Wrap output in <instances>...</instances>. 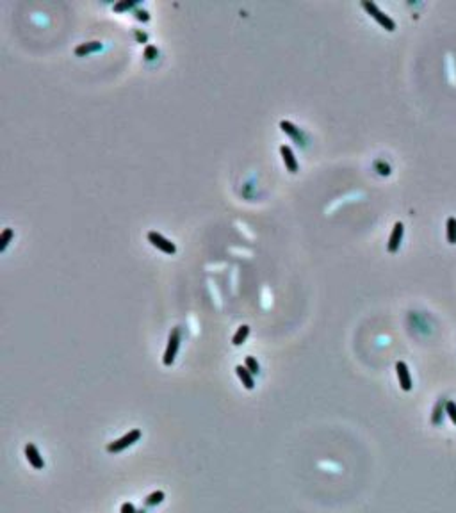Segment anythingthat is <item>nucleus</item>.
Wrapping results in <instances>:
<instances>
[{
    "instance_id": "7ed1b4c3",
    "label": "nucleus",
    "mask_w": 456,
    "mask_h": 513,
    "mask_svg": "<svg viewBox=\"0 0 456 513\" xmlns=\"http://www.w3.org/2000/svg\"><path fill=\"white\" fill-rule=\"evenodd\" d=\"M141 439V429H132V431H129L127 435H123L121 439L114 440V442H111L107 446V451L109 452H120L123 451V449H127L129 446H132L134 442H137V440Z\"/></svg>"
},
{
    "instance_id": "20e7f679",
    "label": "nucleus",
    "mask_w": 456,
    "mask_h": 513,
    "mask_svg": "<svg viewBox=\"0 0 456 513\" xmlns=\"http://www.w3.org/2000/svg\"><path fill=\"white\" fill-rule=\"evenodd\" d=\"M148 241L152 246H155L157 250H161L163 253H166V255H175L177 253V246L169 241V239H166L164 235H161L159 232H148Z\"/></svg>"
},
{
    "instance_id": "9b49d317",
    "label": "nucleus",
    "mask_w": 456,
    "mask_h": 513,
    "mask_svg": "<svg viewBox=\"0 0 456 513\" xmlns=\"http://www.w3.org/2000/svg\"><path fill=\"white\" fill-rule=\"evenodd\" d=\"M235 373H237L239 380L242 382V385L248 388V390H252L253 387H255V380H253V374L248 371L246 367H242V365H237L235 367Z\"/></svg>"
},
{
    "instance_id": "dca6fc26",
    "label": "nucleus",
    "mask_w": 456,
    "mask_h": 513,
    "mask_svg": "<svg viewBox=\"0 0 456 513\" xmlns=\"http://www.w3.org/2000/svg\"><path fill=\"white\" fill-rule=\"evenodd\" d=\"M442 405H444V401H438L437 406H435V412H433L431 422H433L435 426L442 424Z\"/></svg>"
},
{
    "instance_id": "2eb2a0df",
    "label": "nucleus",
    "mask_w": 456,
    "mask_h": 513,
    "mask_svg": "<svg viewBox=\"0 0 456 513\" xmlns=\"http://www.w3.org/2000/svg\"><path fill=\"white\" fill-rule=\"evenodd\" d=\"M163 499H164V492L157 490V492H154V494H150L144 503H146V506H155V504L163 503Z\"/></svg>"
},
{
    "instance_id": "423d86ee",
    "label": "nucleus",
    "mask_w": 456,
    "mask_h": 513,
    "mask_svg": "<svg viewBox=\"0 0 456 513\" xmlns=\"http://www.w3.org/2000/svg\"><path fill=\"white\" fill-rule=\"evenodd\" d=\"M280 155H282V159H284V164L289 173H298V160L294 157V152L291 146L287 145L280 146Z\"/></svg>"
},
{
    "instance_id": "ddd939ff",
    "label": "nucleus",
    "mask_w": 456,
    "mask_h": 513,
    "mask_svg": "<svg viewBox=\"0 0 456 513\" xmlns=\"http://www.w3.org/2000/svg\"><path fill=\"white\" fill-rule=\"evenodd\" d=\"M447 243L456 244V218L455 216H449L447 218Z\"/></svg>"
},
{
    "instance_id": "9d476101",
    "label": "nucleus",
    "mask_w": 456,
    "mask_h": 513,
    "mask_svg": "<svg viewBox=\"0 0 456 513\" xmlns=\"http://www.w3.org/2000/svg\"><path fill=\"white\" fill-rule=\"evenodd\" d=\"M102 48V43L100 41H88V43H80L79 47H75V56L84 57L88 54H93V52L100 50Z\"/></svg>"
},
{
    "instance_id": "6e6552de",
    "label": "nucleus",
    "mask_w": 456,
    "mask_h": 513,
    "mask_svg": "<svg viewBox=\"0 0 456 513\" xmlns=\"http://www.w3.org/2000/svg\"><path fill=\"white\" fill-rule=\"evenodd\" d=\"M25 456H27L29 463H31L34 469H37V471L45 467L43 456L39 454V451H37V448L34 446V444H27V446H25Z\"/></svg>"
},
{
    "instance_id": "a211bd4d",
    "label": "nucleus",
    "mask_w": 456,
    "mask_h": 513,
    "mask_svg": "<svg viewBox=\"0 0 456 513\" xmlns=\"http://www.w3.org/2000/svg\"><path fill=\"white\" fill-rule=\"evenodd\" d=\"M135 4H137L135 0H123V2L114 4V11H116V13H121V11H127V9H130V7H134Z\"/></svg>"
},
{
    "instance_id": "39448f33",
    "label": "nucleus",
    "mask_w": 456,
    "mask_h": 513,
    "mask_svg": "<svg viewBox=\"0 0 456 513\" xmlns=\"http://www.w3.org/2000/svg\"><path fill=\"white\" fill-rule=\"evenodd\" d=\"M403 233H405V226H403L401 221H397V223L394 224V228H392L391 237H389V244H387V250L391 253H396L397 250H399V244L401 241H403Z\"/></svg>"
},
{
    "instance_id": "4468645a",
    "label": "nucleus",
    "mask_w": 456,
    "mask_h": 513,
    "mask_svg": "<svg viewBox=\"0 0 456 513\" xmlns=\"http://www.w3.org/2000/svg\"><path fill=\"white\" fill-rule=\"evenodd\" d=\"M13 230L11 228H5L4 232L0 233V252H4L5 248H7V244L11 243V239H13Z\"/></svg>"
},
{
    "instance_id": "f03ea898",
    "label": "nucleus",
    "mask_w": 456,
    "mask_h": 513,
    "mask_svg": "<svg viewBox=\"0 0 456 513\" xmlns=\"http://www.w3.org/2000/svg\"><path fill=\"white\" fill-rule=\"evenodd\" d=\"M180 328L175 326L171 330L168 337V346H166V351H164V358H163V364L164 365H171L175 362V356L178 353V348H180Z\"/></svg>"
},
{
    "instance_id": "412c9836",
    "label": "nucleus",
    "mask_w": 456,
    "mask_h": 513,
    "mask_svg": "<svg viewBox=\"0 0 456 513\" xmlns=\"http://www.w3.org/2000/svg\"><path fill=\"white\" fill-rule=\"evenodd\" d=\"M135 18H137V20H143V22H148V20H150V14H148V11H135Z\"/></svg>"
},
{
    "instance_id": "6ab92c4d",
    "label": "nucleus",
    "mask_w": 456,
    "mask_h": 513,
    "mask_svg": "<svg viewBox=\"0 0 456 513\" xmlns=\"http://www.w3.org/2000/svg\"><path fill=\"white\" fill-rule=\"evenodd\" d=\"M446 414L449 416V419L453 420V424H456V403L455 401L446 403Z\"/></svg>"
},
{
    "instance_id": "5701e85b",
    "label": "nucleus",
    "mask_w": 456,
    "mask_h": 513,
    "mask_svg": "<svg viewBox=\"0 0 456 513\" xmlns=\"http://www.w3.org/2000/svg\"><path fill=\"white\" fill-rule=\"evenodd\" d=\"M137 513H144V512H143V510H141V512H137Z\"/></svg>"
},
{
    "instance_id": "1a4fd4ad",
    "label": "nucleus",
    "mask_w": 456,
    "mask_h": 513,
    "mask_svg": "<svg viewBox=\"0 0 456 513\" xmlns=\"http://www.w3.org/2000/svg\"><path fill=\"white\" fill-rule=\"evenodd\" d=\"M280 128H282V130H284L285 134H289V135H291V137H293V139L296 141V143H298V145H299V143H301V145H303V143H305V137H303V132L299 130V128H298V127H296V125H294V123L287 122V120H282V122H280Z\"/></svg>"
},
{
    "instance_id": "aec40b11",
    "label": "nucleus",
    "mask_w": 456,
    "mask_h": 513,
    "mask_svg": "<svg viewBox=\"0 0 456 513\" xmlns=\"http://www.w3.org/2000/svg\"><path fill=\"white\" fill-rule=\"evenodd\" d=\"M121 513H137L132 503H123L121 504Z\"/></svg>"
},
{
    "instance_id": "f8f14e48",
    "label": "nucleus",
    "mask_w": 456,
    "mask_h": 513,
    "mask_svg": "<svg viewBox=\"0 0 456 513\" xmlns=\"http://www.w3.org/2000/svg\"><path fill=\"white\" fill-rule=\"evenodd\" d=\"M248 335H250V326H246V324H242L241 328H239L237 331H235V335H233L232 339V344L233 346H241L246 342Z\"/></svg>"
},
{
    "instance_id": "0eeeda50",
    "label": "nucleus",
    "mask_w": 456,
    "mask_h": 513,
    "mask_svg": "<svg viewBox=\"0 0 456 513\" xmlns=\"http://www.w3.org/2000/svg\"><path fill=\"white\" fill-rule=\"evenodd\" d=\"M396 373H397V378H399V385L403 390H412V378H410V371H408V365L405 362H397L396 364Z\"/></svg>"
},
{
    "instance_id": "f257e3e1",
    "label": "nucleus",
    "mask_w": 456,
    "mask_h": 513,
    "mask_svg": "<svg viewBox=\"0 0 456 513\" xmlns=\"http://www.w3.org/2000/svg\"><path fill=\"white\" fill-rule=\"evenodd\" d=\"M362 7L367 11V13L371 14L372 18L376 20V22L382 25V27H385L387 31H394V29H396V22H394V20L389 16V14L383 13V11L380 9V7H378L374 2H371V0H363Z\"/></svg>"
},
{
    "instance_id": "4be33fe9",
    "label": "nucleus",
    "mask_w": 456,
    "mask_h": 513,
    "mask_svg": "<svg viewBox=\"0 0 456 513\" xmlns=\"http://www.w3.org/2000/svg\"><path fill=\"white\" fill-rule=\"evenodd\" d=\"M144 56H146V59H154V57H157V48L148 47L146 48V52H144Z\"/></svg>"
},
{
    "instance_id": "f3484780",
    "label": "nucleus",
    "mask_w": 456,
    "mask_h": 513,
    "mask_svg": "<svg viewBox=\"0 0 456 513\" xmlns=\"http://www.w3.org/2000/svg\"><path fill=\"white\" fill-rule=\"evenodd\" d=\"M244 367H246L252 374H259V371H261V367H259V362H257V360L253 358V356H246Z\"/></svg>"
}]
</instances>
